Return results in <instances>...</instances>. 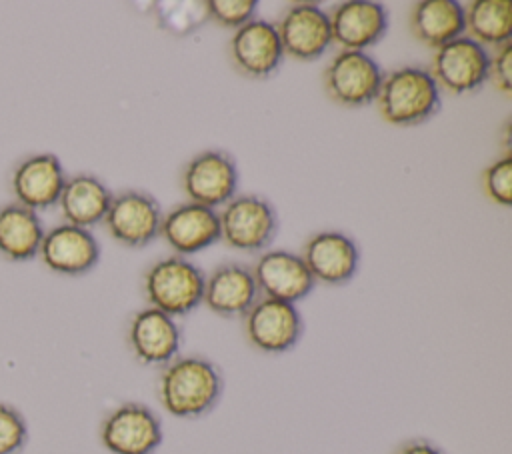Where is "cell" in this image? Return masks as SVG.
Returning a JSON list of instances; mask_svg holds the SVG:
<instances>
[{
	"label": "cell",
	"instance_id": "obj_1",
	"mask_svg": "<svg viewBox=\"0 0 512 454\" xmlns=\"http://www.w3.org/2000/svg\"><path fill=\"white\" fill-rule=\"evenodd\" d=\"M224 392L222 370L202 356H176L158 380V398L176 418H200L216 408Z\"/></svg>",
	"mask_w": 512,
	"mask_h": 454
},
{
	"label": "cell",
	"instance_id": "obj_2",
	"mask_svg": "<svg viewBox=\"0 0 512 454\" xmlns=\"http://www.w3.org/2000/svg\"><path fill=\"white\" fill-rule=\"evenodd\" d=\"M378 110L386 122L396 126H416L438 114L440 88L424 68L404 66L392 70L380 84Z\"/></svg>",
	"mask_w": 512,
	"mask_h": 454
},
{
	"label": "cell",
	"instance_id": "obj_3",
	"mask_svg": "<svg viewBox=\"0 0 512 454\" xmlns=\"http://www.w3.org/2000/svg\"><path fill=\"white\" fill-rule=\"evenodd\" d=\"M204 272L182 256H168L154 262L144 276V292L152 308L168 316H186L204 294Z\"/></svg>",
	"mask_w": 512,
	"mask_h": 454
},
{
	"label": "cell",
	"instance_id": "obj_4",
	"mask_svg": "<svg viewBox=\"0 0 512 454\" xmlns=\"http://www.w3.org/2000/svg\"><path fill=\"white\" fill-rule=\"evenodd\" d=\"M220 240L242 252L264 250L278 232L274 206L260 196H234L218 214Z\"/></svg>",
	"mask_w": 512,
	"mask_h": 454
},
{
	"label": "cell",
	"instance_id": "obj_5",
	"mask_svg": "<svg viewBox=\"0 0 512 454\" xmlns=\"http://www.w3.org/2000/svg\"><path fill=\"white\" fill-rule=\"evenodd\" d=\"M162 438V420L140 402L116 406L100 426V442L110 454H154Z\"/></svg>",
	"mask_w": 512,
	"mask_h": 454
},
{
	"label": "cell",
	"instance_id": "obj_6",
	"mask_svg": "<svg viewBox=\"0 0 512 454\" xmlns=\"http://www.w3.org/2000/svg\"><path fill=\"white\" fill-rule=\"evenodd\" d=\"M244 332L248 342L266 354L292 350L304 334V320L290 302L258 298L244 314Z\"/></svg>",
	"mask_w": 512,
	"mask_h": 454
},
{
	"label": "cell",
	"instance_id": "obj_7",
	"mask_svg": "<svg viewBox=\"0 0 512 454\" xmlns=\"http://www.w3.org/2000/svg\"><path fill=\"white\" fill-rule=\"evenodd\" d=\"M384 74L374 58L358 50L338 52L324 70V88L328 96L350 108L376 100Z\"/></svg>",
	"mask_w": 512,
	"mask_h": 454
},
{
	"label": "cell",
	"instance_id": "obj_8",
	"mask_svg": "<svg viewBox=\"0 0 512 454\" xmlns=\"http://www.w3.org/2000/svg\"><path fill=\"white\" fill-rule=\"evenodd\" d=\"M162 210L154 196L142 190H124L112 196L104 226L108 234L128 248H142L160 234Z\"/></svg>",
	"mask_w": 512,
	"mask_h": 454
},
{
	"label": "cell",
	"instance_id": "obj_9",
	"mask_svg": "<svg viewBox=\"0 0 512 454\" xmlns=\"http://www.w3.org/2000/svg\"><path fill=\"white\" fill-rule=\"evenodd\" d=\"M182 186L190 202L216 208L230 202L238 188L236 160L224 150L196 154L182 170Z\"/></svg>",
	"mask_w": 512,
	"mask_h": 454
},
{
	"label": "cell",
	"instance_id": "obj_10",
	"mask_svg": "<svg viewBox=\"0 0 512 454\" xmlns=\"http://www.w3.org/2000/svg\"><path fill=\"white\" fill-rule=\"evenodd\" d=\"M490 56L486 48L468 36H458L440 46L432 60V78L450 94L480 88L488 78Z\"/></svg>",
	"mask_w": 512,
	"mask_h": 454
},
{
	"label": "cell",
	"instance_id": "obj_11",
	"mask_svg": "<svg viewBox=\"0 0 512 454\" xmlns=\"http://www.w3.org/2000/svg\"><path fill=\"white\" fill-rule=\"evenodd\" d=\"M66 174L56 154L40 152L22 158L10 176L12 194L18 204L30 210H46L58 204Z\"/></svg>",
	"mask_w": 512,
	"mask_h": 454
},
{
	"label": "cell",
	"instance_id": "obj_12",
	"mask_svg": "<svg viewBox=\"0 0 512 454\" xmlns=\"http://www.w3.org/2000/svg\"><path fill=\"white\" fill-rule=\"evenodd\" d=\"M276 32L284 54L296 60H316L332 44L328 14L308 2L290 6L278 20Z\"/></svg>",
	"mask_w": 512,
	"mask_h": 454
},
{
	"label": "cell",
	"instance_id": "obj_13",
	"mask_svg": "<svg viewBox=\"0 0 512 454\" xmlns=\"http://www.w3.org/2000/svg\"><path fill=\"white\" fill-rule=\"evenodd\" d=\"M38 254L48 270L64 276H80L98 264L100 244L88 228L58 224L44 232Z\"/></svg>",
	"mask_w": 512,
	"mask_h": 454
},
{
	"label": "cell",
	"instance_id": "obj_14",
	"mask_svg": "<svg viewBox=\"0 0 512 454\" xmlns=\"http://www.w3.org/2000/svg\"><path fill=\"white\" fill-rule=\"evenodd\" d=\"M230 58L236 70L248 78L272 76L284 58V50L276 32V26L252 18L244 26L236 28L230 40Z\"/></svg>",
	"mask_w": 512,
	"mask_h": 454
},
{
	"label": "cell",
	"instance_id": "obj_15",
	"mask_svg": "<svg viewBox=\"0 0 512 454\" xmlns=\"http://www.w3.org/2000/svg\"><path fill=\"white\" fill-rule=\"evenodd\" d=\"M182 330L176 320L162 310H138L128 324V346L138 362L146 366H166L178 356Z\"/></svg>",
	"mask_w": 512,
	"mask_h": 454
},
{
	"label": "cell",
	"instance_id": "obj_16",
	"mask_svg": "<svg viewBox=\"0 0 512 454\" xmlns=\"http://www.w3.org/2000/svg\"><path fill=\"white\" fill-rule=\"evenodd\" d=\"M252 274L258 292L264 294V298H274L290 304L306 298L316 284L302 256L288 250L264 252L252 266Z\"/></svg>",
	"mask_w": 512,
	"mask_h": 454
},
{
	"label": "cell",
	"instance_id": "obj_17",
	"mask_svg": "<svg viewBox=\"0 0 512 454\" xmlns=\"http://www.w3.org/2000/svg\"><path fill=\"white\" fill-rule=\"evenodd\" d=\"M302 260L314 280L338 286L356 276L360 250L350 236L326 230L308 238L302 250Z\"/></svg>",
	"mask_w": 512,
	"mask_h": 454
},
{
	"label": "cell",
	"instance_id": "obj_18",
	"mask_svg": "<svg viewBox=\"0 0 512 454\" xmlns=\"http://www.w3.org/2000/svg\"><path fill=\"white\" fill-rule=\"evenodd\" d=\"M330 18L332 42L344 50L362 52L382 40L388 30L386 6L370 0H348L338 4Z\"/></svg>",
	"mask_w": 512,
	"mask_h": 454
},
{
	"label": "cell",
	"instance_id": "obj_19",
	"mask_svg": "<svg viewBox=\"0 0 512 454\" xmlns=\"http://www.w3.org/2000/svg\"><path fill=\"white\" fill-rule=\"evenodd\" d=\"M160 234L178 254H196L220 240L218 214L196 202L174 206L162 216Z\"/></svg>",
	"mask_w": 512,
	"mask_h": 454
},
{
	"label": "cell",
	"instance_id": "obj_20",
	"mask_svg": "<svg viewBox=\"0 0 512 454\" xmlns=\"http://www.w3.org/2000/svg\"><path fill=\"white\" fill-rule=\"evenodd\" d=\"M260 292L252 268L228 262L212 270L204 282L202 302L218 316L236 318L244 316L258 300Z\"/></svg>",
	"mask_w": 512,
	"mask_h": 454
},
{
	"label": "cell",
	"instance_id": "obj_21",
	"mask_svg": "<svg viewBox=\"0 0 512 454\" xmlns=\"http://www.w3.org/2000/svg\"><path fill=\"white\" fill-rule=\"evenodd\" d=\"M112 202V192L94 174L80 172L66 178L58 206L66 224L90 228L104 220L108 206Z\"/></svg>",
	"mask_w": 512,
	"mask_h": 454
},
{
	"label": "cell",
	"instance_id": "obj_22",
	"mask_svg": "<svg viewBox=\"0 0 512 454\" xmlns=\"http://www.w3.org/2000/svg\"><path fill=\"white\" fill-rule=\"evenodd\" d=\"M44 226L38 214L18 202L0 206V254L10 262L32 260L42 244Z\"/></svg>",
	"mask_w": 512,
	"mask_h": 454
},
{
	"label": "cell",
	"instance_id": "obj_23",
	"mask_svg": "<svg viewBox=\"0 0 512 454\" xmlns=\"http://www.w3.org/2000/svg\"><path fill=\"white\" fill-rule=\"evenodd\" d=\"M410 28L420 42L440 48L462 36L464 8L456 0H422L412 6Z\"/></svg>",
	"mask_w": 512,
	"mask_h": 454
},
{
	"label": "cell",
	"instance_id": "obj_24",
	"mask_svg": "<svg viewBox=\"0 0 512 454\" xmlns=\"http://www.w3.org/2000/svg\"><path fill=\"white\" fill-rule=\"evenodd\" d=\"M464 30L478 44L502 46L512 36V6L508 0H474L464 10Z\"/></svg>",
	"mask_w": 512,
	"mask_h": 454
},
{
	"label": "cell",
	"instance_id": "obj_25",
	"mask_svg": "<svg viewBox=\"0 0 512 454\" xmlns=\"http://www.w3.org/2000/svg\"><path fill=\"white\" fill-rule=\"evenodd\" d=\"M28 442V424L22 412L0 402V454H20Z\"/></svg>",
	"mask_w": 512,
	"mask_h": 454
},
{
	"label": "cell",
	"instance_id": "obj_26",
	"mask_svg": "<svg viewBox=\"0 0 512 454\" xmlns=\"http://www.w3.org/2000/svg\"><path fill=\"white\" fill-rule=\"evenodd\" d=\"M486 196L502 206H510L512 202V158L504 154L500 160L490 164L482 176Z\"/></svg>",
	"mask_w": 512,
	"mask_h": 454
},
{
	"label": "cell",
	"instance_id": "obj_27",
	"mask_svg": "<svg viewBox=\"0 0 512 454\" xmlns=\"http://www.w3.org/2000/svg\"><path fill=\"white\" fill-rule=\"evenodd\" d=\"M256 0H210L206 2L208 16L224 28H240L254 18Z\"/></svg>",
	"mask_w": 512,
	"mask_h": 454
},
{
	"label": "cell",
	"instance_id": "obj_28",
	"mask_svg": "<svg viewBox=\"0 0 512 454\" xmlns=\"http://www.w3.org/2000/svg\"><path fill=\"white\" fill-rule=\"evenodd\" d=\"M488 78L500 92L504 94L512 92V44L510 42L498 46L496 54L490 58Z\"/></svg>",
	"mask_w": 512,
	"mask_h": 454
},
{
	"label": "cell",
	"instance_id": "obj_29",
	"mask_svg": "<svg viewBox=\"0 0 512 454\" xmlns=\"http://www.w3.org/2000/svg\"><path fill=\"white\" fill-rule=\"evenodd\" d=\"M394 454H446V452L426 438H412V440H406L402 446H398Z\"/></svg>",
	"mask_w": 512,
	"mask_h": 454
}]
</instances>
